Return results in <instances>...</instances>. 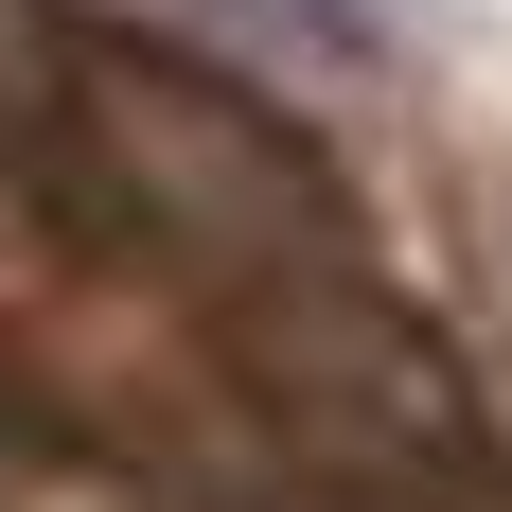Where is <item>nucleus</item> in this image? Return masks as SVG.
Listing matches in <instances>:
<instances>
[{"label":"nucleus","mask_w":512,"mask_h":512,"mask_svg":"<svg viewBox=\"0 0 512 512\" xmlns=\"http://www.w3.org/2000/svg\"><path fill=\"white\" fill-rule=\"evenodd\" d=\"M53 89H71V0H0V212H18V177H36Z\"/></svg>","instance_id":"nucleus-1"}]
</instances>
